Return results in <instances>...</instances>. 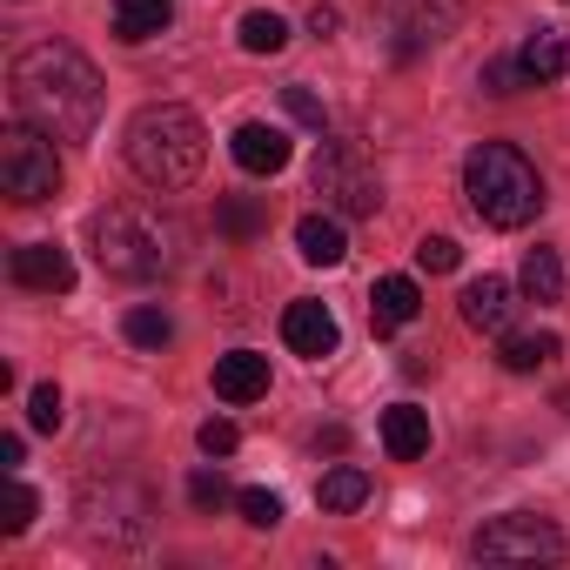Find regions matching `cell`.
I'll list each match as a JSON object with an SVG mask.
<instances>
[{
  "label": "cell",
  "mask_w": 570,
  "mask_h": 570,
  "mask_svg": "<svg viewBox=\"0 0 570 570\" xmlns=\"http://www.w3.org/2000/svg\"><path fill=\"white\" fill-rule=\"evenodd\" d=\"M8 95H14V115L35 121L41 135L55 141H88L95 121H101V75L81 48L68 41H35L14 55L8 68Z\"/></svg>",
  "instance_id": "1"
},
{
  "label": "cell",
  "mask_w": 570,
  "mask_h": 570,
  "mask_svg": "<svg viewBox=\"0 0 570 570\" xmlns=\"http://www.w3.org/2000/svg\"><path fill=\"white\" fill-rule=\"evenodd\" d=\"M128 168L148 181V188H188L208 161V128L195 108L181 101H148L135 121H128Z\"/></svg>",
  "instance_id": "2"
},
{
  "label": "cell",
  "mask_w": 570,
  "mask_h": 570,
  "mask_svg": "<svg viewBox=\"0 0 570 570\" xmlns=\"http://www.w3.org/2000/svg\"><path fill=\"white\" fill-rule=\"evenodd\" d=\"M463 195H470V208H476L490 228H523V222H537V208H543V181H537V168L523 161V148H510V141H476V148H470V161H463Z\"/></svg>",
  "instance_id": "3"
},
{
  "label": "cell",
  "mask_w": 570,
  "mask_h": 570,
  "mask_svg": "<svg viewBox=\"0 0 570 570\" xmlns=\"http://www.w3.org/2000/svg\"><path fill=\"white\" fill-rule=\"evenodd\" d=\"M88 242H95V262L121 282H155L168 275L175 248H168V228H155L141 208H101L88 222Z\"/></svg>",
  "instance_id": "4"
},
{
  "label": "cell",
  "mask_w": 570,
  "mask_h": 570,
  "mask_svg": "<svg viewBox=\"0 0 570 570\" xmlns=\"http://www.w3.org/2000/svg\"><path fill=\"white\" fill-rule=\"evenodd\" d=\"M309 181H316V195H323L330 215H376V208H383V175H376L370 148L350 141V135H330V141L316 148Z\"/></svg>",
  "instance_id": "5"
},
{
  "label": "cell",
  "mask_w": 570,
  "mask_h": 570,
  "mask_svg": "<svg viewBox=\"0 0 570 570\" xmlns=\"http://www.w3.org/2000/svg\"><path fill=\"white\" fill-rule=\"evenodd\" d=\"M0 188L14 202H48L61 188V155H55V135H41L35 121H14L0 135Z\"/></svg>",
  "instance_id": "6"
},
{
  "label": "cell",
  "mask_w": 570,
  "mask_h": 570,
  "mask_svg": "<svg viewBox=\"0 0 570 570\" xmlns=\"http://www.w3.org/2000/svg\"><path fill=\"white\" fill-rule=\"evenodd\" d=\"M470 557L476 563H557L563 557V530L530 517V510H510V517H490L470 537Z\"/></svg>",
  "instance_id": "7"
},
{
  "label": "cell",
  "mask_w": 570,
  "mask_h": 570,
  "mask_svg": "<svg viewBox=\"0 0 570 570\" xmlns=\"http://www.w3.org/2000/svg\"><path fill=\"white\" fill-rule=\"evenodd\" d=\"M376 14H383V28H390L396 55L410 61V55L436 48V41H443V35L456 28V14H463V0H376Z\"/></svg>",
  "instance_id": "8"
},
{
  "label": "cell",
  "mask_w": 570,
  "mask_h": 570,
  "mask_svg": "<svg viewBox=\"0 0 570 570\" xmlns=\"http://www.w3.org/2000/svg\"><path fill=\"white\" fill-rule=\"evenodd\" d=\"M8 275L21 282V289H41V296H68V289H75V262H68V248H55V242H21V248L8 255Z\"/></svg>",
  "instance_id": "9"
},
{
  "label": "cell",
  "mask_w": 570,
  "mask_h": 570,
  "mask_svg": "<svg viewBox=\"0 0 570 570\" xmlns=\"http://www.w3.org/2000/svg\"><path fill=\"white\" fill-rule=\"evenodd\" d=\"M282 343H289L296 356H309V363H323V356H336L343 330H336V316L323 303H289L282 309Z\"/></svg>",
  "instance_id": "10"
},
{
  "label": "cell",
  "mask_w": 570,
  "mask_h": 570,
  "mask_svg": "<svg viewBox=\"0 0 570 570\" xmlns=\"http://www.w3.org/2000/svg\"><path fill=\"white\" fill-rule=\"evenodd\" d=\"M463 323L483 330V336H510V323H517V289H510L503 275L470 282V289H463Z\"/></svg>",
  "instance_id": "11"
},
{
  "label": "cell",
  "mask_w": 570,
  "mask_h": 570,
  "mask_svg": "<svg viewBox=\"0 0 570 570\" xmlns=\"http://www.w3.org/2000/svg\"><path fill=\"white\" fill-rule=\"evenodd\" d=\"M517 68H523V88H550L570 75V41L557 28H530L523 48H517Z\"/></svg>",
  "instance_id": "12"
},
{
  "label": "cell",
  "mask_w": 570,
  "mask_h": 570,
  "mask_svg": "<svg viewBox=\"0 0 570 570\" xmlns=\"http://www.w3.org/2000/svg\"><path fill=\"white\" fill-rule=\"evenodd\" d=\"M228 148H235V168H248V175H282L289 168V135L268 128V121H242Z\"/></svg>",
  "instance_id": "13"
},
{
  "label": "cell",
  "mask_w": 570,
  "mask_h": 570,
  "mask_svg": "<svg viewBox=\"0 0 570 570\" xmlns=\"http://www.w3.org/2000/svg\"><path fill=\"white\" fill-rule=\"evenodd\" d=\"M215 396H222V403H255V396H268V356H255V350L215 356Z\"/></svg>",
  "instance_id": "14"
},
{
  "label": "cell",
  "mask_w": 570,
  "mask_h": 570,
  "mask_svg": "<svg viewBox=\"0 0 570 570\" xmlns=\"http://www.w3.org/2000/svg\"><path fill=\"white\" fill-rule=\"evenodd\" d=\"M416 309H423V289H416L410 275H383L376 289H370V323H376V336H390V330L416 323Z\"/></svg>",
  "instance_id": "15"
},
{
  "label": "cell",
  "mask_w": 570,
  "mask_h": 570,
  "mask_svg": "<svg viewBox=\"0 0 570 570\" xmlns=\"http://www.w3.org/2000/svg\"><path fill=\"white\" fill-rule=\"evenodd\" d=\"M383 450H390L396 463H416V456H430V410H416V403H396V410H383Z\"/></svg>",
  "instance_id": "16"
},
{
  "label": "cell",
  "mask_w": 570,
  "mask_h": 570,
  "mask_svg": "<svg viewBox=\"0 0 570 570\" xmlns=\"http://www.w3.org/2000/svg\"><path fill=\"white\" fill-rule=\"evenodd\" d=\"M296 248H303V262H316V268H336V262L350 255L343 215H303V222H296Z\"/></svg>",
  "instance_id": "17"
},
{
  "label": "cell",
  "mask_w": 570,
  "mask_h": 570,
  "mask_svg": "<svg viewBox=\"0 0 570 570\" xmlns=\"http://www.w3.org/2000/svg\"><path fill=\"white\" fill-rule=\"evenodd\" d=\"M316 503H323L330 517H350V510H363V503H370V470H356V463H336V470L316 483Z\"/></svg>",
  "instance_id": "18"
},
{
  "label": "cell",
  "mask_w": 570,
  "mask_h": 570,
  "mask_svg": "<svg viewBox=\"0 0 570 570\" xmlns=\"http://www.w3.org/2000/svg\"><path fill=\"white\" fill-rule=\"evenodd\" d=\"M168 21H175L168 0H115V35L121 41H155Z\"/></svg>",
  "instance_id": "19"
},
{
  "label": "cell",
  "mask_w": 570,
  "mask_h": 570,
  "mask_svg": "<svg viewBox=\"0 0 570 570\" xmlns=\"http://www.w3.org/2000/svg\"><path fill=\"white\" fill-rule=\"evenodd\" d=\"M235 41H242V55H282V48H289V21H282L275 8H248Z\"/></svg>",
  "instance_id": "20"
},
{
  "label": "cell",
  "mask_w": 570,
  "mask_h": 570,
  "mask_svg": "<svg viewBox=\"0 0 570 570\" xmlns=\"http://www.w3.org/2000/svg\"><path fill=\"white\" fill-rule=\"evenodd\" d=\"M517 282H523L530 303H563V262H557V248H530Z\"/></svg>",
  "instance_id": "21"
},
{
  "label": "cell",
  "mask_w": 570,
  "mask_h": 570,
  "mask_svg": "<svg viewBox=\"0 0 570 570\" xmlns=\"http://www.w3.org/2000/svg\"><path fill=\"white\" fill-rule=\"evenodd\" d=\"M215 228H222L228 242H255V235L268 228V215H262L248 195H222V202H215Z\"/></svg>",
  "instance_id": "22"
},
{
  "label": "cell",
  "mask_w": 570,
  "mask_h": 570,
  "mask_svg": "<svg viewBox=\"0 0 570 570\" xmlns=\"http://www.w3.org/2000/svg\"><path fill=\"white\" fill-rule=\"evenodd\" d=\"M557 350H563L557 336H503V356H497V363H503L510 376H530V370L557 363Z\"/></svg>",
  "instance_id": "23"
},
{
  "label": "cell",
  "mask_w": 570,
  "mask_h": 570,
  "mask_svg": "<svg viewBox=\"0 0 570 570\" xmlns=\"http://www.w3.org/2000/svg\"><path fill=\"white\" fill-rule=\"evenodd\" d=\"M128 343L135 350H168L175 343V323H168V309H128Z\"/></svg>",
  "instance_id": "24"
},
{
  "label": "cell",
  "mask_w": 570,
  "mask_h": 570,
  "mask_svg": "<svg viewBox=\"0 0 570 570\" xmlns=\"http://www.w3.org/2000/svg\"><path fill=\"white\" fill-rule=\"evenodd\" d=\"M35 517H41V497H35L21 476H14V483H8V517H0V530H8V537H21Z\"/></svg>",
  "instance_id": "25"
},
{
  "label": "cell",
  "mask_w": 570,
  "mask_h": 570,
  "mask_svg": "<svg viewBox=\"0 0 570 570\" xmlns=\"http://www.w3.org/2000/svg\"><path fill=\"white\" fill-rule=\"evenodd\" d=\"M456 262H463V248H456L450 235H423V242H416V268H430V275H450Z\"/></svg>",
  "instance_id": "26"
},
{
  "label": "cell",
  "mask_w": 570,
  "mask_h": 570,
  "mask_svg": "<svg viewBox=\"0 0 570 570\" xmlns=\"http://www.w3.org/2000/svg\"><path fill=\"white\" fill-rule=\"evenodd\" d=\"M195 443H202V456H235V443H242V430H235L228 416H208V423L195 430Z\"/></svg>",
  "instance_id": "27"
},
{
  "label": "cell",
  "mask_w": 570,
  "mask_h": 570,
  "mask_svg": "<svg viewBox=\"0 0 570 570\" xmlns=\"http://www.w3.org/2000/svg\"><path fill=\"white\" fill-rule=\"evenodd\" d=\"M235 503H242V517H248L255 530H275V523H282V497H275V490H242Z\"/></svg>",
  "instance_id": "28"
},
{
  "label": "cell",
  "mask_w": 570,
  "mask_h": 570,
  "mask_svg": "<svg viewBox=\"0 0 570 570\" xmlns=\"http://www.w3.org/2000/svg\"><path fill=\"white\" fill-rule=\"evenodd\" d=\"M490 95H517L523 88V68H517V55H497V61H483V75H476Z\"/></svg>",
  "instance_id": "29"
},
{
  "label": "cell",
  "mask_w": 570,
  "mask_h": 570,
  "mask_svg": "<svg viewBox=\"0 0 570 570\" xmlns=\"http://www.w3.org/2000/svg\"><path fill=\"white\" fill-rule=\"evenodd\" d=\"M188 503H195V510H222V503H228L222 470H195V476H188Z\"/></svg>",
  "instance_id": "30"
},
{
  "label": "cell",
  "mask_w": 570,
  "mask_h": 570,
  "mask_svg": "<svg viewBox=\"0 0 570 570\" xmlns=\"http://www.w3.org/2000/svg\"><path fill=\"white\" fill-rule=\"evenodd\" d=\"M282 108H289V121H303V128H316V135H323V121H330L309 88H282Z\"/></svg>",
  "instance_id": "31"
},
{
  "label": "cell",
  "mask_w": 570,
  "mask_h": 570,
  "mask_svg": "<svg viewBox=\"0 0 570 570\" xmlns=\"http://www.w3.org/2000/svg\"><path fill=\"white\" fill-rule=\"evenodd\" d=\"M28 423H35V430H61V390H55V383H41V390L28 396Z\"/></svg>",
  "instance_id": "32"
},
{
  "label": "cell",
  "mask_w": 570,
  "mask_h": 570,
  "mask_svg": "<svg viewBox=\"0 0 570 570\" xmlns=\"http://www.w3.org/2000/svg\"><path fill=\"white\" fill-rule=\"evenodd\" d=\"M0 463H8V476H21V436H0Z\"/></svg>",
  "instance_id": "33"
},
{
  "label": "cell",
  "mask_w": 570,
  "mask_h": 570,
  "mask_svg": "<svg viewBox=\"0 0 570 570\" xmlns=\"http://www.w3.org/2000/svg\"><path fill=\"white\" fill-rule=\"evenodd\" d=\"M309 35H336V8H316L309 14Z\"/></svg>",
  "instance_id": "34"
},
{
  "label": "cell",
  "mask_w": 570,
  "mask_h": 570,
  "mask_svg": "<svg viewBox=\"0 0 570 570\" xmlns=\"http://www.w3.org/2000/svg\"><path fill=\"white\" fill-rule=\"evenodd\" d=\"M563 8H570V0H563Z\"/></svg>",
  "instance_id": "35"
}]
</instances>
